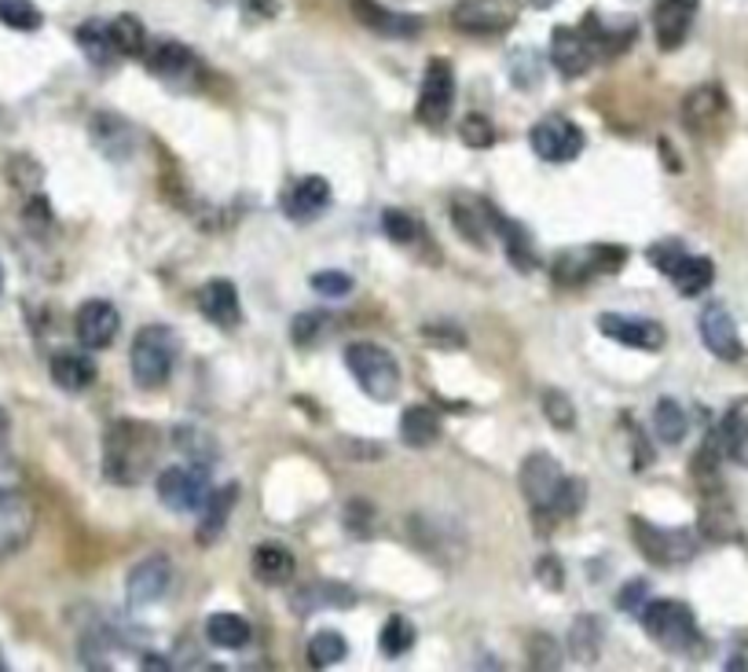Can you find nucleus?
I'll return each instance as SVG.
<instances>
[{"mask_svg": "<svg viewBox=\"0 0 748 672\" xmlns=\"http://www.w3.org/2000/svg\"><path fill=\"white\" fill-rule=\"evenodd\" d=\"M159 430L140 419H114L103 434V474L114 485H140L159 460Z\"/></svg>", "mask_w": 748, "mask_h": 672, "instance_id": "nucleus-1", "label": "nucleus"}, {"mask_svg": "<svg viewBox=\"0 0 748 672\" xmlns=\"http://www.w3.org/2000/svg\"><path fill=\"white\" fill-rule=\"evenodd\" d=\"M643 629L660 651L668 654H697L701 646V629H697L694 610L679 603V599H657V603L643 606Z\"/></svg>", "mask_w": 748, "mask_h": 672, "instance_id": "nucleus-2", "label": "nucleus"}, {"mask_svg": "<svg viewBox=\"0 0 748 672\" xmlns=\"http://www.w3.org/2000/svg\"><path fill=\"white\" fill-rule=\"evenodd\" d=\"M345 368L353 371L356 387L367 393L371 401H396L401 393V364L385 345L374 342H353L345 350Z\"/></svg>", "mask_w": 748, "mask_h": 672, "instance_id": "nucleus-3", "label": "nucleus"}, {"mask_svg": "<svg viewBox=\"0 0 748 672\" xmlns=\"http://www.w3.org/2000/svg\"><path fill=\"white\" fill-rule=\"evenodd\" d=\"M173 360H176V334L165 328V323H151L137 334L129 350L132 379H137L140 390H159L173 375Z\"/></svg>", "mask_w": 748, "mask_h": 672, "instance_id": "nucleus-4", "label": "nucleus"}, {"mask_svg": "<svg viewBox=\"0 0 748 672\" xmlns=\"http://www.w3.org/2000/svg\"><path fill=\"white\" fill-rule=\"evenodd\" d=\"M631 536L638 551L654 562V566H679V562H690L694 551H697V540L694 533L686 530H660L643 514H635L631 519Z\"/></svg>", "mask_w": 748, "mask_h": 672, "instance_id": "nucleus-5", "label": "nucleus"}, {"mask_svg": "<svg viewBox=\"0 0 748 672\" xmlns=\"http://www.w3.org/2000/svg\"><path fill=\"white\" fill-rule=\"evenodd\" d=\"M452 107H455V70L448 59H429L426 74H422L415 118L426 129H441L448 122Z\"/></svg>", "mask_w": 748, "mask_h": 672, "instance_id": "nucleus-6", "label": "nucleus"}, {"mask_svg": "<svg viewBox=\"0 0 748 672\" xmlns=\"http://www.w3.org/2000/svg\"><path fill=\"white\" fill-rule=\"evenodd\" d=\"M522 16L517 0H458L452 11V27L474 38H492V33H506Z\"/></svg>", "mask_w": 748, "mask_h": 672, "instance_id": "nucleus-7", "label": "nucleus"}, {"mask_svg": "<svg viewBox=\"0 0 748 672\" xmlns=\"http://www.w3.org/2000/svg\"><path fill=\"white\" fill-rule=\"evenodd\" d=\"M210 467L188 463V467H169L159 474V500L169 511H202V503L210 497Z\"/></svg>", "mask_w": 748, "mask_h": 672, "instance_id": "nucleus-8", "label": "nucleus"}, {"mask_svg": "<svg viewBox=\"0 0 748 672\" xmlns=\"http://www.w3.org/2000/svg\"><path fill=\"white\" fill-rule=\"evenodd\" d=\"M683 126L686 133L694 137H716L722 133V126L730 122V100L719 86H697L694 92H686L683 100Z\"/></svg>", "mask_w": 748, "mask_h": 672, "instance_id": "nucleus-9", "label": "nucleus"}, {"mask_svg": "<svg viewBox=\"0 0 748 672\" xmlns=\"http://www.w3.org/2000/svg\"><path fill=\"white\" fill-rule=\"evenodd\" d=\"M562 482H565V471L550 452H533L522 463V493L536 514H547V511L554 514V500H558Z\"/></svg>", "mask_w": 748, "mask_h": 672, "instance_id": "nucleus-10", "label": "nucleus"}, {"mask_svg": "<svg viewBox=\"0 0 748 672\" xmlns=\"http://www.w3.org/2000/svg\"><path fill=\"white\" fill-rule=\"evenodd\" d=\"M528 140H533V151L543 162H573L576 154L584 151L580 126H573L569 118H562V114L539 118L533 126V133H528Z\"/></svg>", "mask_w": 748, "mask_h": 672, "instance_id": "nucleus-11", "label": "nucleus"}, {"mask_svg": "<svg viewBox=\"0 0 748 672\" xmlns=\"http://www.w3.org/2000/svg\"><path fill=\"white\" fill-rule=\"evenodd\" d=\"M33 525H38V511L30 497L19 489H0V559L16 555L30 540Z\"/></svg>", "mask_w": 748, "mask_h": 672, "instance_id": "nucleus-12", "label": "nucleus"}, {"mask_svg": "<svg viewBox=\"0 0 748 672\" xmlns=\"http://www.w3.org/2000/svg\"><path fill=\"white\" fill-rule=\"evenodd\" d=\"M169 584H173V562H169L165 555H148V559H140L137 566L129 570V581H125V599H129V606L159 603V599L169 592Z\"/></svg>", "mask_w": 748, "mask_h": 672, "instance_id": "nucleus-13", "label": "nucleus"}, {"mask_svg": "<svg viewBox=\"0 0 748 672\" xmlns=\"http://www.w3.org/2000/svg\"><path fill=\"white\" fill-rule=\"evenodd\" d=\"M697 328H701V342H705V350L711 357H719V360H741L745 357L738 323H734L730 309L722 302L705 305V313H701V320H697Z\"/></svg>", "mask_w": 748, "mask_h": 672, "instance_id": "nucleus-14", "label": "nucleus"}, {"mask_svg": "<svg viewBox=\"0 0 748 672\" xmlns=\"http://www.w3.org/2000/svg\"><path fill=\"white\" fill-rule=\"evenodd\" d=\"M118 328H122V317H118V309L111 302H103V298L84 302L74 317L78 342L89 345V350H107V345L118 339Z\"/></svg>", "mask_w": 748, "mask_h": 672, "instance_id": "nucleus-15", "label": "nucleus"}, {"mask_svg": "<svg viewBox=\"0 0 748 672\" xmlns=\"http://www.w3.org/2000/svg\"><path fill=\"white\" fill-rule=\"evenodd\" d=\"M697 19V0H657L654 4V33L660 52H675L690 38Z\"/></svg>", "mask_w": 748, "mask_h": 672, "instance_id": "nucleus-16", "label": "nucleus"}, {"mask_svg": "<svg viewBox=\"0 0 748 672\" xmlns=\"http://www.w3.org/2000/svg\"><path fill=\"white\" fill-rule=\"evenodd\" d=\"M598 331L606 334V339L627 345V350H649L654 353L665 345V328H660V323L635 320V317H624V313H602Z\"/></svg>", "mask_w": 748, "mask_h": 672, "instance_id": "nucleus-17", "label": "nucleus"}, {"mask_svg": "<svg viewBox=\"0 0 748 672\" xmlns=\"http://www.w3.org/2000/svg\"><path fill=\"white\" fill-rule=\"evenodd\" d=\"M283 213L297 224H309L316 221L323 210L331 207V184L323 177H301L294 180L291 188L283 191Z\"/></svg>", "mask_w": 748, "mask_h": 672, "instance_id": "nucleus-18", "label": "nucleus"}, {"mask_svg": "<svg viewBox=\"0 0 748 672\" xmlns=\"http://www.w3.org/2000/svg\"><path fill=\"white\" fill-rule=\"evenodd\" d=\"M148 67L154 78L165 81V86H188V81H195V74H199L195 52L180 41H162L159 48H151Z\"/></svg>", "mask_w": 748, "mask_h": 672, "instance_id": "nucleus-19", "label": "nucleus"}, {"mask_svg": "<svg viewBox=\"0 0 748 672\" xmlns=\"http://www.w3.org/2000/svg\"><path fill=\"white\" fill-rule=\"evenodd\" d=\"M590 59H595V48H590L584 30L558 27L550 33V63L562 78H580L590 67Z\"/></svg>", "mask_w": 748, "mask_h": 672, "instance_id": "nucleus-20", "label": "nucleus"}, {"mask_svg": "<svg viewBox=\"0 0 748 672\" xmlns=\"http://www.w3.org/2000/svg\"><path fill=\"white\" fill-rule=\"evenodd\" d=\"M348 8L367 30L382 33V38H418L422 33L418 16H401V11H390L378 0H348Z\"/></svg>", "mask_w": 748, "mask_h": 672, "instance_id": "nucleus-21", "label": "nucleus"}, {"mask_svg": "<svg viewBox=\"0 0 748 672\" xmlns=\"http://www.w3.org/2000/svg\"><path fill=\"white\" fill-rule=\"evenodd\" d=\"M199 309L202 317L216 328H239L243 323V302H239V291L232 280H210L206 287L199 291Z\"/></svg>", "mask_w": 748, "mask_h": 672, "instance_id": "nucleus-22", "label": "nucleus"}, {"mask_svg": "<svg viewBox=\"0 0 748 672\" xmlns=\"http://www.w3.org/2000/svg\"><path fill=\"white\" fill-rule=\"evenodd\" d=\"M92 143L107 154V159L125 162L132 154V148H137V133H132V126L125 122V118L95 114L92 118Z\"/></svg>", "mask_w": 748, "mask_h": 672, "instance_id": "nucleus-23", "label": "nucleus"}, {"mask_svg": "<svg viewBox=\"0 0 748 672\" xmlns=\"http://www.w3.org/2000/svg\"><path fill=\"white\" fill-rule=\"evenodd\" d=\"M492 210H496V207H488V202H477V199H469V195L455 199L452 202V221L458 228V235L469 239L474 247H485L488 235L496 232V228H492Z\"/></svg>", "mask_w": 748, "mask_h": 672, "instance_id": "nucleus-24", "label": "nucleus"}, {"mask_svg": "<svg viewBox=\"0 0 748 672\" xmlns=\"http://www.w3.org/2000/svg\"><path fill=\"white\" fill-rule=\"evenodd\" d=\"M716 438H719V449L727 460L748 467V398L730 404V412L722 415Z\"/></svg>", "mask_w": 748, "mask_h": 672, "instance_id": "nucleus-25", "label": "nucleus"}, {"mask_svg": "<svg viewBox=\"0 0 748 672\" xmlns=\"http://www.w3.org/2000/svg\"><path fill=\"white\" fill-rule=\"evenodd\" d=\"M235 500H239V489L235 485L210 489V497H206V503H202V511H199V533H195L199 544H213V540L224 533L228 514H232Z\"/></svg>", "mask_w": 748, "mask_h": 672, "instance_id": "nucleus-26", "label": "nucleus"}, {"mask_svg": "<svg viewBox=\"0 0 748 672\" xmlns=\"http://www.w3.org/2000/svg\"><path fill=\"white\" fill-rule=\"evenodd\" d=\"M356 603V592L345 584H334V581H316V584H305L301 592H294V610L301 618L312 614V610H345Z\"/></svg>", "mask_w": 748, "mask_h": 672, "instance_id": "nucleus-27", "label": "nucleus"}, {"mask_svg": "<svg viewBox=\"0 0 748 672\" xmlns=\"http://www.w3.org/2000/svg\"><path fill=\"white\" fill-rule=\"evenodd\" d=\"M492 228H496V235L503 239L506 247V258H511V265L517 272H533L536 269V247H533V235L525 232L517 221H506L499 210H492Z\"/></svg>", "mask_w": 748, "mask_h": 672, "instance_id": "nucleus-28", "label": "nucleus"}, {"mask_svg": "<svg viewBox=\"0 0 748 672\" xmlns=\"http://www.w3.org/2000/svg\"><path fill=\"white\" fill-rule=\"evenodd\" d=\"M697 525H701V536L705 540H716V544H727V540H738L741 536V525H738V519H734V508L722 497H716V493L705 497L701 519H697Z\"/></svg>", "mask_w": 748, "mask_h": 672, "instance_id": "nucleus-29", "label": "nucleus"}, {"mask_svg": "<svg viewBox=\"0 0 748 672\" xmlns=\"http://www.w3.org/2000/svg\"><path fill=\"white\" fill-rule=\"evenodd\" d=\"M48 371H52L55 387L67 390V393L89 390L95 382V364L84 353H55L52 364H48Z\"/></svg>", "mask_w": 748, "mask_h": 672, "instance_id": "nucleus-30", "label": "nucleus"}, {"mask_svg": "<svg viewBox=\"0 0 748 672\" xmlns=\"http://www.w3.org/2000/svg\"><path fill=\"white\" fill-rule=\"evenodd\" d=\"M437 438H441V419L433 415V408H426V404L404 408V415H401V441H404L407 449H429Z\"/></svg>", "mask_w": 748, "mask_h": 672, "instance_id": "nucleus-31", "label": "nucleus"}, {"mask_svg": "<svg viewBox=\"0 0 748 672\" xmlns=\"http://www.w3.org/2000/svg\"><path fill=\"white\" fill-rule=\"evenodd\" d=\"M253 578L264 584H286L294 578V555L283 544L253 548Z\"/></svg>", "mask_w": 748, "mask_h": 672, "instance_id": "nucleus-32", "label": "nucleus"}, {"mask_svg": "<svg viewBox=\"0 0 748 672\" xmlns=\"http://www.w3.org/2000/svg\"><path fill=\"white\" fill-rule=\"evenodd\" d=\"M711 280H716V265H711L708 258H697V254H686L679 265L671 269V283L683 298L705 294L711 287Z\"/></svg>", "mask_w": 748, "mask_h": 672, "instance_id": "nucleus-33", "label": "nucleus"}, {"mask_svg": "<svg viewBox=\"0 0 748 672\" xmlns=\"http://www.w3.org/2000/svg\"><path fill=\"white\" fill-rule=\"evenodd\" d=\"M78 44H81V52L89 56V63H95V67H111L118 59L111 22H103V19H89L84 27H78Z\"/></svg>", "mask_w": 748, "mask_h": 672, "instance_id": "nucleus-34", "label": "nucleus"}, {"mask_svg": "<svg viewBox=\"0 0 748 672\" xmlns=\"http://www.w3.org/2000/svg\"><path fill=\"white\" fill-rule=\"evenodd\" d=\"M250 621L246 618H239V614H213L210 621H206V640L213 643V646H221V651H239V646H246L250 643Z\"/></svg>", "mask_w": 748, "mask_h": 672, "instance_id": "nucleus-35", "label": "nucleus"}, {"mask_svg": "<svg viewBox=\"0 0 748 672\" xmlns=\"http://www.w3.org/2000/svg\"><path fill=\"white\" fill-rule=\"evenodd\" d=\"M654 430H657V441H665V445H679L686 438V430H690V419H686L683 404L675 398H660L657 408H654Z\"/></svg>", "mask_w": 748, "mask_h": 672, "instance_id": "nucleus-36", "label": "nucleus"}, {"mask_svg": "<svg viewBox=\"0 0 748 672\" xmlns=\"http://www.w3.org/2000/svg\"><path fill=\"white\" fill-rule=\"evenodd\" d=\"M569 654H573L580 665H595V662H598V654H602V625H598V618H580V621H573V632H569Z\"/></svg>", "mask_w": 748, "mask_h": 672, "instance_id": "nucleus-37", "label": "nucleus"}, {"mask_svg": "<svg viewBox=\"0 0 748 672\" xmlns=\"http://www.w3.org/2000/svg\"><path fill=\"white\" fill-rule=\"evenodd\" d=\"M176 449L199 467L216 463V441L210 438V430H202V427H180L176 430Z\"/></svg>", "mask_w": 748, "mask_h": 672, "instance_id": "nucleus-38", "label": "nucleus"}, {"mask_svg": "<svg viewBox=\"0 0 748 672\" xmlns=\"http://www.w3.org/2000/svg\"><path fill=\"white\" fill-rule=\"evenodd\" d=\"M378 646H382V654H385V658H404V654L415 646V625H412V621H407L404 614H393V618L382 625Z\"/></svg>", "mask_w": 748, "mask_h": 672, "instance_id": "nucleus-39", "label": "nucleus"}, {"mask_svg": "<svg viewBox=\"0 0 748 672\" xmlns=\"http://www.w3.org/2000/svg\"><path fill=\"white\" fill-rule=\"evenodd\" d=\"M348 654V643H345V635H337V632H316L309 640V662L316 665V669H331V665H337L342 658Z\"/></svg>", "mask_w": 748, "mask_h": 672, "instance_id": "nucleus-40", "label": "nucleus"}, {"mask_svg": "<svg viewBox=\"0 0 748 672\" xmlns=\"http://www.w3.org/2000/svg\"><path fill=\"white\" fill-rule=\"evenodd\" d=\"M0 22H4L8 30H22V33H33L41 30V8L30 4V0H0Z\"/></svg>", "mask_w": 748, "mask_h": 672, "instance_id": "nucleus-41", "label": "nucleus"}, {"mask_svg": "<svg viewBox=\"0 0 748 672\" xmlns=\"http://www.w3.org/2000/svg\"><path fill=\"white\" fill-rule=\"evenodd\" d=\"M111 38H114L118 56H143V44H148V33H143L140 19L132 16L111 19Z\"/></svg>", "mask_w": 748, "mask_h": 672, "instance_id": "nucleus-42", "label": "nucleus"}, {"mask_svg": "<svg viewBox=\"0 0 748 672\" xmlns=\"http://www.w3.org/2000/svg\"><path fill=\"white\" fill-rule=\"evenodd\" d=\"M382 232L393 239L396 247H412L415 239H418V221L412 218V213H404V210H385L382 213Z\"/></svg>", "mask_w": 748, "mask_h": 672, "instance_id": "nucleus-43", "label": "nucleus"}, {"mask_svg": "<svg viewBox=\"0 0 748 672\" xmlns=\"http://www.w3.org/2000/svg\"><path fill=\"white\" fill-rule=\"evenodd\" d=\"M543 415H547L550 427H558V430H573L576 427V408L569 401V393H562V390L543 393Z\"/></svg>", "mask_w": 748, "mask_h": 672, "instance_id": "nucleus-44", "label": "nucleus"}, {"mask_svg": "<svg viewBox=\"0 0 748 672\" xmlns=\"http://www.w3.org/2000/svg\"><path fill=\"white\" fill-rule=\"evenodd\" d=\"M584 258H587V269H590V275H609V272H620L624 269V261H627V250L624 247H587L584 250Z\"/></svg>", "mask_w": 748, "mask_h": 672, "instance_id": "nucleus-45", "label": "nucleus"}, {"mask_svg": "<svg viewBox=\"0 0 748 672\" xmlns=\"http://www.w3.org/2000/svg\"><path fill=\"white\" fill-rule=\"evenodd\" d=\"M528 665L533 669H562V646L550 640L547 632H536L533 640H528Z\"/></svg>", "mask_w": 748, "mask_h": 672, "instance_id": "nucleus-46", "label": "nucleus"}, {"mask_svg": "<svg viewBox=\"0 0 748 672\" xmlns=\"http://www.w3.org/2000/svg\"><path fill=\"white\" fill-rule=\"evenodd\" d=\"M458 137H463L466 148H492L496 143V129H492V122L485 114H466L463 126H458Z\"/></svg>", "mask_w": 748, "mask_h": 672, "instance_id": "nucleus-47", "label": "nucleus"}, {"mask_svg": "<svg viewBox=\"0 0 748 672\" xmlns=\"http://www.w3.org/2000/svg\"><path fill=\"white\" fill-rule=\"evenodd\" d=\"M291 331H294V342L301 345V350H309V345L320 342V334L327 331V313H320V309L316 313H297Z\"/></svg>", "mask_w": 748, "mask_h": 672, "instance_id": "nucleus-48", "label": "nucleus"}, {"mask_svg": "<svg viewBox=\"0 0 748 672\" xmlns=\"http://www.w3.org/2000/svg\"><path fill=\"white\" fill-rule=\"evenodd\" d=\"M584 500H587V485L580 482V478H565L562 489H558V500H554V514L573 519V514L584 508Z\"/></svg>", "mask_w": 748, "mask_h": 672, "instance_id": "nucleus-49", "label": "nucleus"}, {"mask_svg": "<svg viewBox=\"0 0 748 672\" xmlns=\"http://www.w3.org/2000/svg\"><path fill=\"white\" fill-rule=\"evenodd\" d=\"M312 291L316 294H327V298H345L353 291V275L348 272H337V269H323V272H312Z\"/></svg>", "mask_w": 748, "mask_h": 672, "instance_id": "nucleus-50", "label": "nucleus"}, {"mask_svg": "<svg viewBox=\"0 0 748 672\" xmlns=\"http://www.w3.org/2000/svg\"><path fill=\"white\" fill-rule=\"evenodd\" d=\"M646 258H649V265H654V269H660L665 275H671V269L686 258V247L679 243V239H665V243H654V247H649V250H646Z\"/></svg>", "mask_w": 748, "mask_h": 672, "instance_id": "nucleus-51", "label": "nucleus"}, {"mask_svg": "<svg viewBox=\"0 0 748 672\" xmlns=\"http://www.w3.org/2000/svg\"><path fill=\"white\" fill-rule=\"evenodd\" d=\"M342 519H345V525H348V530H353L356 536H367V533L374 530V508H371V503H364V500L345 503Z\"/></svg>", "mask_w": 748, "mask_h": 672, "instance_id": "nucleus-52", "label": "nucleus"}, {"mask_svg": "<svg viewBox=\"0 0 748 672\" xmlns=\"http://www.w3.org/2000/svg\"><path fill=\"white\" fill-rule=\"evenodd\" d=\"M536 578H539L543 588H550V592H562V588H565V566H562V559L558 555H543L536 562Z\"/></svg>", "mask_w": 748, "mask_h": 672, "instance_id": "nucleus-53", "label": "nucleus"}, {"mask_svg": "<svg viewBox=\"0 0 748 672\" xmlns=\"http://www.w3.org/2000/svg\"><path fill=\"white\" fill-rule=\"evenodd\" d=\"M646 595H649V584L646 581H631V584H624V592L617 595V606L624 610V614L638 618V614H643V606H646Z\"/></svg>", "mask_w": 748, "mask_h": 672, "instance_id": "nucleus-54", "label": "nucleus"}, {"mask_svg": "<svg viewBox=\"0 0 748 672\" xmlns=\"http://www.w3.org/2000/svg\"><path fill=\"white\" fill-rule=\"evenodd\" d=\"M140 669H148V672H165V669H173V662L169 658H159V654H148L143 658V665Z\"/></svg>", "mask_w": 748, "mask_h": 672, "instance_id": "nucleus-55", "label": "nucleus"}, {"mask_svg": "<svg viewBox=\"0 0 748 672\" xmlns=\"http://www.w3.org/2000/svg\"><path fill=\"white\" fill-rule=\"evenodd\" d=\"M727 669H730V672H738V669H748V643L741 646L738 654L730 658V662H727Z\"/></svg>", "mask_w": 748, "mask_h": 672, "instance_id": "nucleus-56", "label": "nucleus"}, {"mask_svg": "<svg viewBox=\"0 0 748 672\" xmlns=\"http://www.w3.org/2000/svg\"><path fill=\"white\" fill-rule=\"evenodd\" d=\"M8 430H11L8 412H4V408H0V445H4V441H8Z\"/></svg>", "mask_w": 748, "mask_h": 672, "instance_id": "nucleus-57", "label": "nucleus"}, {"mask_svg": "<svg viewBox=\"0 0 748 672\" xmlns=\"http://www.w3.org/2000/svg\"><path fill=\"white\" fill-rule=\"evenodd\" d=\"M533 8H550V4H558V0H528Z\"/></svg>", "mask_w": 748, "mask_h": 672, "instance_id": "nucleus-58", "label": "nucleus"}, {"mask_svg": "<svg viewBox=\"0 0 748 672\" xmlns=\"http://www.w3.org/2000/svg\"><path fill=\"white\" fill-rule=\"evenodd\" d=\"M0 672H8V662H4V654H0Z\"/></svg>", "mask_w": 748, "mask_h": 672, "instance_id": "nucleus-59", "label": "nucleus"}, {"mask_svg": "<svg viewBox=\"0 0 748 672\" xmlns=\"http://www.w3.org/2000/svg\"><path fill=\"white\" fill-rule=\"evenodd\" d=\"M0 287H4V269H0Z\"/></svg>", "mask_w": 748, "mask_h": 672, "instance_id": "nucleus-60", "label": "nucleus"}]
</instances>
